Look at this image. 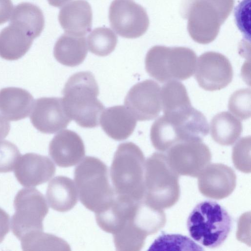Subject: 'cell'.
Masks as SVG:
<instances>
[{
    "mask_svg": "<svg viewBox=\"0 0 251 251\" xmlns=\"http://www.w3.org/2000/svg\"><path fill=\"white\" fill-rule=\"evenodd\" d=\"M62 94L65 110L71 120L84 128L99 126L104 106L97 98L99 86L92 73L80 72L73 75L65 83Z\"/></svg>",
    "mask_w": 251,
    "mask_h": 251,
    "instance_id": "obj_1",
    "label": "cell"
},
{
    "mask_svg": "<svg viewBox=\"0 0 251 251\" xmlns=\"http://www.w3.org/2000/svg\"><path fill=\"white\" fill-rule=\"evenodd\" d=\"M145 158L140 148L131 142L119 145L110 167V177L116 195L135 201L145 196Z\"/></svg>",
    "mask_w": 251,
    "mask_h": 251,
    "instance_id": "obj_2",
    "label": "cell"
},
{
    "mask_svg": "<svg viewBox=\"0 0 251 251\" xmlns=\"http://www.w3.org/2000/svg\"><path fill=\"white\" fill-rule=\"evenodd\" d=\"M74 180L80 202L95 213L104 209L116 196L107 167L98 158H84L75 169Z\"/></svg>",
    "mask_w": 251,
    "mask_h": 251,
    "instance_id": "obj_3",
    "label": "cell"
},
{
    "mask_svg": "<svg viewBox=\"0 0 251 251\" xmlns=\"http://www.w3.org/2000/svg\"><path fill=\"white\" fill-rule=\"evenodd\" d=\"M232 219L227 211L216 201L199 203L190 213L187 227L191 238L202 246L215 248L227 237Z\"/></svg>",
    "mask_w": 251,
    "mask_h": 251,
    "instance_id": "obj_4",
    "label": "cell"
},
{
    "mask_svg": "<svg viewBox=\"0 0 251 251\" xmlns=\"http://www.w3.org/2000/svg\"><path fill=\"white\" fill-rule=\"evenodd\" d=\"M178 176L170 166L165 153L154 152L145 161L143 199L158 208L171 207L180 197Z\"/></svg>",
    "mask_w": 251,
    "mask_h": 251,
    "instance_id": "obj_5",
    "label": "cell"
},
{
    "mask_svg": "<svg viewBox=\"0 0 251 251\" xmlns=\"http://www.w3.org/2000/svg\"><path fill=\"white\" fill-rule=\"evenodd\" d=\"M197 55L184 47L154 46L148 51L145 60L148 74L160 83L183 80L195 73Z\"/></svg>",
    "mask_w": 251,
    "mask_h": 251,
    "instance_id": "obj_6",
    "label": "cell"
},
{
    "mask_svg": "<svg viewBox=\"0 0 251 251\" xmlns=\"http://www.w3.org/2000/svg\"><path fill=\"white\" fill-rule=\"evenodd\" d=\"M234 0H195L183 18L188 19L187 30L199 44L213 41L221 26L230 14Z\"/></svg>",
    "mask_w": 251,
    "mask_h": 251,
    "instance_id": "obj_7",
    "label": "cell"
},
{
    "mask_svg": "<svg viewBox=\"0 0 251 251\" xmlns=\"http://www.w3.org/2000/svg\"><path fill=\"white\" fill-rule=\"evenodd\" d=\"M15 213L11 221L12 231L21 239L25 235L43 231V221L49 211L44 195L34 188H23L18 191L14 200Z\"/></svg>",
    "mask_w": 251,
    "mask_h": 251,
    "instance_id": "obj_8",
    "label": "cell"
},
{
    "mask_svg": "<svg viewBox=\"0 0 251 251\" xmlns=\"http://www.w3.org/2000/svg\"><path fill=\"white\" fill-rule=\"evenodd\" d=\"M166 152L170 166L178 175L198 177L211 160L209 148L201 140L179 142Z\"/></svg>",
    "mask_w": 251,
    "mask_h": 251,
    "instance_id": "obj_9",
    "label": "cell"
},
{
    "mask_svg": "<svg viewBox=\"0 0 251 251\" xmlns=\"http://www.w3.org/2000/svg\"><path fill=\"white\" fill-rule=\"evenodd\" d=\"M108 18L115 32L128 39L142 36L150 24L146 10L132 0H114L109 6Z\"/></svg>",
    "mask_w": 251,
    "mask_h": 251,
    "instance_id": "obj_10",
    "label": "cell"
},
{
    "mask_svg": "<svg viewBox=\"0 0 251 251\" xmlns=\"http://www.w3.org/2000/svg\"><path fill=\"white\" fill-rule=\"evenodd\" d=\"M194 73L199 86L209 91L226 87L231 82L233 75L228 58L215 51L205 52L199 57Z\"/></svg>",
    "mask_w": 251,
    "mask_h": 251,
    "instance_id": "obj_11",
    "label": "cell"
},
{
    "mask_svg": "<svg viewBox=\"0 0 251 251\" xmlns=\"http://www.w3.org/2000/svg\"><path fill=\"white\" fill-rule=\"evenodd\" d=\"M124 103L137 121L153 120L161 110V88L151 79L138 82L128 91Z\"/></svg>",
    "mask_w": 251,
    "mask_h": 251,
    "instance_id": "obj_12",
    "label": "cell"
},
{
    "mask_svg": "<svg viewBox=\"0 0 251 251\" xmlns=\"http://www.w3.org/2000/svg\"><path fill=\"white\" fill-rule=\"evenodd\" d=\"M30 120L36 129L46 134L55 133L66 128L72 120L65 110L62 98L57 97L36 100Z\"/></svg>",
    "mask_w": 251,
    "mask_h": 251,
    "instance_id": "obj_13",
    "label": "cell"
},
{
    "mask_svg": "<svg viewBox=\"0 0 251 251\" xmlns=\"http://www.w3.org/2000/svg\"><path fill=\"white\" fill-rule=\"evenodd\" d=\"M198 177L200 192L212 199L226 198L233 192L236 185L234 170L222 163L209 164Z\"/></svg>",
    "mask_w": 251,
    "mask_h": 251,
    "instance_id": "obj_14",
    "label": "cell"
},
{
    "mask_svg": "<svg viewBox=\"0 0 251 251\" xmlns=\"http://www.w3.org/2000/svg\"><path fill=\"white\" fill-rule=\"evenodd\" d=\"M55 170L53 163L47 156L27 153L20 157L14 168V174L22 186L31 187L48 181Z\"/></svg>",
    "mask_w": 251,
    "mask_h": 251,
    "instance_id": "obj_15",
    "label": "cell"
},
{
    "mask_svg": "<svg viewBox=\"0 0 251 251\" xmlns=\"http://www.w3.org/2000/svg\"><path fill=\"white\" fill-rule=\"evenodd\" d=\"M49 152L59 167H70L76 165L85 155L83 141L79 135L69 129L56 134L49 144Z\"/></svg>",
    "mask_w": 251,
    "mask_h": 251,
    "instance_id": "obj_16",
    "label": "cell"
},
{
    "mask_svg": "<svg viewBox=\"0 0 251 251\" xmlns=\"http://www.w3.org/2000/svg\"><path fill=\"white\" fill-rule=\"evenodd\" d=\"M58 18L66 33L85 36L91 31L92 8L85 0H74L67 4L60 10Z\"/></svg>",
    "mask_w": 251,
    "mask_h": 251,
    "instance_id": "obj_17",
    "label": "cell"
},
{
    "mask_svg": "<svg viewBox=\"0 0 251 251\" xmlns=\"http://www.w3.org/2000/svg\"><path fill=\"white\" fill-rule=\"evenodd\" d=\"M103 130L111 138L122 141L133 133L137 120L124 105H116L105 109L100 118Z\"/></svg>",
    "mask_w": 251,
    "mask_h": 251,
    "instance_id": "obj_18",
    "label": "cell"
},
{
    "mask_svg": "<svg viewBox=\"0 0 251 251\" xmlns=\"http://www.w3.org/2000/svg\"><path fill=\"white\" fill-rule=\"evenodd\" d=\"M136 202L116 195L104 209L95 213L97 224L106 232L113 234L116 233L131 217Z\"/></svg>",
    "mask_w": 251,
    "mask_h": 251,
    "instance_id": "obj_19",
    "label": "cell"
},
{
    "mask_svg": "<svg viewBox=\"0 0 251 251\" xmlns=\"http://www.w3.org/2000/svg\"><path fill=\"white\" fill-rule=\"evenodd\" d=\"M34 100L27 90L10 87L0 90V112L6 119L17 121L27 117Z\"/></svg>",
    "mask_w": 251,
    "mask_h": 251,
    "instance_id": "obj_20",
    "label": "cell"
},
{
    "mask_svg": "<svg viewBox=\"0 0 251 251\" xmlns=\"http://www.w3.org/2000/svg\"><path fill=\"white\" fill-rule=\"evenodd\" d=\"M78 193L75 183L65 176H57L49 183L46 197L53 210L64 212L72 209L77 203Z\"/></svg>",
    "mask_w": 251,
    "mask_h": 251,
    "instance_id": "obj_21",
    "label": "cell"
},
{
    "mask_svg": "<svg viewBox=\"0 0 251 251\" xmlns=\"http://www.w3.org/2000/svg\"><path fill=\"white\" fill-rule=\"evenodd\" d=\"M33 39L20 27L12 24L0 32V57L16 60L28 51Z\"/></svg>",
    "mask_w": 251,
    "mask_h": 251,
    "instance_id": "obj_22",
    "label": "cell"
},
{
    "mask_svg": "<svg viewBox=\"0 0 251 251\" xmlns=\"http://www.w3.org/2000/svg\"><path fill=\"white\" fill-rule=\"evenodd\" d=\"M85 36L64 33L56 42L53 55L56 60L66 66L75 67L81 64L87 54Z\"/></svg>",
    "mask_w": 251,
    "mask_h": 251,
    "instance_id": "obj_23",
    "label": "cell"
},
{
    "mask_svg": "<svg viewBox=\"0 0 251 251\" xmlns=\"http://www.w3.org/2000/svg\"><path fill=\"white\" fill-rule=\"evenodd\" d=\"M130 221L135 227L148 236L156 233L164 226L166 217L163 209L153 206L143 199L135 203Z\"/></svg>",
    "mask_w": 251,
    "mask_h": 251,
    "instance_id": "obj_24",
    "label": "cell"
},
{
    "mask_svg": "<svg viewBox=\"0 0 251 251\" xmlns=\"http://www.w3.org/2000/svg\"><path fill=\"white\" fill-rule=\"evenodd\" d=\"M9 24L20 27L34 40L43 30L45 19L42 10L38 6L24 2L14 7Z\"/></svg>",
    "mask_w": 251,
    "mask_h": 251,
    "instance_id": "obj_25",
    "label": "cell"
},
{
    "mask_svg": "<svg viewBox=\"0 0 251 251\" xmlns=\"http://www.w3.org/2000/svg\"><path fill=\"white\" fill-rule=\"evenodd\" d=\"M210 134L213 140L222 146L233 145L242 132L240 121L227 111L215 115L210 122Z\"/></svg>",
    "mask_w": 251,
    "mask_h": 251,
    "instance_id": "obj_26",
    "label": "cell"
},
{
    "mask_svg": "<svg viewBox=\"0 0 251 251\" xmlns=\"http://www.w3.org/2000/svg\"><path fill=\"white\" fill-rule=\"evenodd\" d=\"M161 101L166 116L180 113L192 107L185 86L177 80L168 81L162 86Z\"/></svg>",
    "mask_w": 251,
    "mask_h": 251,
    "instance_id": "obj_27",
    "label": "cell"
},
{
    "mask_svg": "<svg viewBox=\"0 0 251 251\" xmlns=\"http://www.w3.org/2000/svg\"><path fill=\"white\" fill-rule=\"evenodd\" d=\"M23 251H70L69 244L62 239L43 231H34L25 235L21 239Z\"/></svg>",
    "mask_w": 251,
    "mask_h": 251,
    "instance_id": "obj_28",
    "label": "cell"
},
{
    "mask_svg": "<svg viewBox=\"0 0 251 251\" xmlns=\"http://www.w3.org/2000/svg\"><path fill=\"white\" fill-rule=\"evenodd\" d=\"M118 37L109 28L100 27L95 28L88 35L87 44L89 51L100 56L110 54L115 49Z\"/></svg>",
    "mask_w": 251,
    "mask_h": 251,
    "instance_id": "obj_29",
    "label": "cell"
},
{
    "mask_svg": "<svg viewBox=\"0 0 251 251\" xmlns=\"http://www.w3.org/2000/svg\"><path fill=\"white\" fill-rule=\"evenodd\" d=\"M113 235L116 250L119 251H140L147 237L135 227L130 219L119 231Z\"/></svg>",
    "mask_w": 251,
    "mask_h": 251,
    "instance_id": "obj_30",
    "label": "cell"
},
{
    "mask_svg": "<svg viewBox=\"0 0 251 251\" xmlns=\"http://www.w3.org/2000/svg\"><path fill=\"white\" fill-rule=\"evenodd\" d=\"M148 250L203 251L204 249L186 236L163 233L153 241Z\"/></svg>",
    "mask_w": 251,
    "mask_h": 251,
    "instance_id": "obj_31",
    "label": "cell"
},
{
    "mask_svg": "<svg viewBox=\"0 0 251 251\" xmlns=\"http://www.w3.org/2000/svg\"><path fill=\"white\" fill-rule=\"evenodd\" d=\"M228 107L238 119H249L251 116L250 89L243 88L234 92L229 99Z\"/></svg>",
    "mask_w": 251,
    "mask_h": 251,
    "instance_id": "obj_32",
    "label": "cell"
},
{
    "mask_svg": "<svg viewBox=\"0 0 251 251\" xmlns=\"http://www.w3.org/2000/svg\"><path fill=\"white\" fill-rule=\"evenodd\" d=\"M235 167L245 173L251 172V136L241 138L234 146L232 154Z\"/></svg>",
    "mask_w": 251,
    "mask_h": 251,
    "instance_id": "obj_33",
    "label": "cell"
},
{
    "mask_svg": "<svg viewBox=\"0 0 251 251\" xmlns=\"http://www.w3.org/2000/svg\"><path fill=\"white\" fill-rule=\"evenodd\" d=\"M21 156L14 144L7 140L0 141V173L13 171Z\"/></svg>",
    "mask_w": 251,
    "mask_h": 251,
    "instance_id": "obj_34",
    "label": "cell"
},
{
    "mask_svg": "<svg viewBox=\"0 0 251 251\" xmlns=\"http://www.w3.org/2000/svg\"><path fill=\"white\" fill-rule=\"evenodd\" d=\"M237 8L235 17L239 28L250 35V0L243 1Z\"/></svg>",
    "mask_w": 251,
    "mask_h": 251,
    "instance_id": "obj_35",
    "label": "cell"
},
{
    "mask_svg": "<svg viewBox=\"0 0 251 251\" xmlns=\"http://www.w3.org/2000/svg\"><path fill=\"white\" fill-rule=\"evenodd\" d=\"M13 8V5L11 0H0V25L8 21Z\"/></svg>",
    "mask_w": 251,
    "mask_h": 251,
    "instance_id": "obj_36",
    "label": "cell"
},
{
    "mask_svg": "<svg viewBox=\"0 0 251 251\" xmlns=\"http://www.w3.org/2000/svg\"><path fill=\"white\" fill-rule=\"evenodd\" d=\"M9 215L0 207V243L9 231Z\"/></svg>",
    "mask_w": 251,
    "mask_h": 251,
    "instance_id": "obj_37",
    "label": "cell"
},
{
    "mask_svg": "<svg viewBox=\"0 0 251 251\" xmlns=\"http://www.w3.org/2000/svg\"><path fill=\"white\" fill-rule=\"evenodd\" d=\"M10 130V124L6 119L0 114V140L5 138Z\"/></svg>",
    "mask_w": 251,
    "mask_h": 251,
    "instance_id": "obj_38",
    "label": "cell"
},
{
    "mask_svg": "<svg viewBox=\"0 0 251 251\" xmlns=\"http://www.w3.org/2000/svg\"><path fill=\"white\" fill-rule=\"evenodd\" d=\"M195 0H182L181 3V12L183 17L187 10Z\"/></svg>",
    "mask_w": 251,
    "mask_h": 251,
    "instance_id": "obj_39",
    "label": "cell"
},
{
    "mask_svg": "<svg viewBox=\"0 0 251 251\" xmlns=\"http://www.w3.org/2000/svg\"><path fill=\"white\" fill-rule=\"evenodd\" d=\"M71 0H48L50 5L56 7H60Z\"/></svg>",
    "mask_w": 251,
    "mask_h": 251,
    "instance_id": "obj_40",
    "label": "cell"
}]
</instances>
